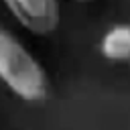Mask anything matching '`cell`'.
<instances>
[{
    "mask_svg": "<svg viewBox=\"0 0 130 130\" xmlns=\"http://www.w3.org/2000/svg\"><path fill=\"white\" fill-rule=\"evenodd\" d=\"M14 20L32 35H49L59 24V0H2Z\"/></svg>",
    "mask_w": 130,
    "mask_h": 130,
    "instance_id": "2",
    "label": "cell"
},
{
    "mask_svg": "<svg viewBox=\"0 0 130 130\" xmlns=\"http://www.w3.org/2000/svg\"><path fill=\"white\" fill-rule=\"evenodd\" d=\"M77 2H89V0H77Z\"/></svg>",
    "mask_w": 130,
    "mask_h": 130,
    "instance_id": "4",
    "label": "cell"
},
{
    "mask_svg": "<svg viewBox=\"0 0 130 130\" xmlns=\"http://www.w3.org/2000/svg\"><path fill=\"white\" fill-rule=\"evenodd\" d=\"M0 81L24 102H43L49 93V79L41 61L26 45L0 24Z\"/></svg>",
    "mask_w": 130,
    "mask_h": 130,
    "instance_id": "1",
    "label": "cell"
},
{
    "mask_svg": "<svg viewBox=\"0 0 130 130\" xmlns=\"http://www.w3.org/2000/svg\"><path fill=\"white\" fill-rule=\"evenodd\" d=\"M100 53L110 61H130V24H114L100 41Z\"/></svg>",
    "mask_w": 130,
    "mask_h": 130,
    "instance_id": "3",
    "label": "cell"
}]
</instances>
